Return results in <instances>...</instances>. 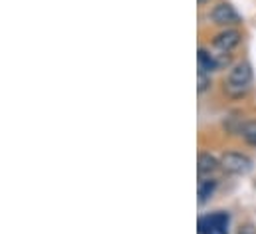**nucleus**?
Returning <instances> with one entry per match:
<instances>
[{"instance_id":"nucleus-1","label":"nucleus","mask_w":256,"mask_h":234,"mask_svg":"<svg viewBox=\"0 0 256 234\" xmlns=\"http://www.w3.org/2000/svg\"><path fill=\"white\" fill-rule=\"evenodd\" d=\"M220 167L230 175H244L250 171L252 161L242 153H224L220 157Z\"/></svg>"},{"instance_id":"nucleus-2","label":"nucleus","mask_w":256,"mask_h":234,"mask_svg":"<svg viewBox=\"0 0 256 234\" xmlns=\"http://www.w3.org/2000/svg\"><path fill=\"white\" fill-rule=\"evenodd\" d=\"M252 80V70L246 62L242 64H236L232 70H230V76H228V86L226 88H238V90H246V86L250 84Z\"/></svg>"},{"instance_id":"nucleus-3","label":"nucleus","mask_w":256,"mask_h":234,"mask_svg":"<svg viewBox=\"0 0 256 234\" xmlns=\"http://www.w3.org/2000/svg\"><path fill=\"white\" fill-rule=\"evenodd\" d=\"M240 32L238 30H234V28H226V30H222V32H218L216 34V38H214V46L218 48V50H222V52H230L232 48H236L238 44H240Z\"/></svg>"},{"instance_id":"nucleus-4","label":"nucleus","mask_w":256,"mask_h":234,"mask_svg":"<svg viewBox=\"0 0 256 234\" xmlns=\"http://www.w3.org/2000/svg\"><path fill=\"white\" fill-rule=\"evenodd\" d=\"M210 16H212L214 24H238V20H240L236 10L226 2H220L218 6H214Z\"/></svg>"},{"instance_id":"nucleus-5","label":"nucleus","mask_w":256,"mask_h":234,"mask_svg":"<svg viewBox=\"0 0 256 234\" xmlns=\"http://www.w3.org/2000/svg\"><path fill=\"white\" fill-rule=\"evenodd\" d=\"M220 167V161L214 159L210 153H200L198 155V163H196V169H198V175H212L216 169Z\"/></svg>"},{"instance_id":"nucleus-6","label":"nucleus","mask_w":256,"mask_h":234,"mask_svg":"<svg viewBox=\"0 0 256 234\" xmlns=\"http://www.w3.org/2000/svg\"><path fill=\"white\" fill-rule=\"evenodd\" d=\"M210 218V234H228V214L216 212Z\"/></svg>"},{"instance_id":"nucleus-7","label":"nucleus","mask_w":256,"mask_h":234,"mask_svg":"<svg viewBox=\"0 0 256 234\" xmlns=\"http://www.w3.org/2000/svg\"><path fill=\"white\" fill-rule=\"evenodd\" d=\"M196 60H198V72L210 74V72L218 70V68H216V60H214V56H210V54H208L204 48H200V50H198Z\"/></svg>"},{"instance_id":"nucleus-8","label":"nucleus","mask_w":256,"mask_h":234,"mask_svg":"<svg viewBox=\"0 0 256 234\" xmlns=\"http://www.w3.org/2000/svg\"><path fill=\"white\" fill-rule=\"evenodd\" d=\"M216 190V180L208 178V180H200L198 184V202H204L212 196V192Z\"/></svg>"},{"instance_id":"nucleus-9","label":"nucleus","mask_w":256,"mask_h":234,"mask_svg":"<svg viewBox=\"0 0 256 234\" xmlns=\"http://www.w3.org/2000/svg\"><path fill=\"white\" fill-rule=\"evenodd\" d=\"M240 133H242V137L248 145L256 147V121H246L240 129Z\"/></svg>"},{"instance_id":"nucleus-10","label":"nucleus","mask_w":256,"mask_h":234,"mask_svg":"<svg viewBox=\"0 0 256 234\" xmlns=\"http://www.w3.org/2000/svg\"><path fill=\"white\" fill-rule=\"evenodd\" d=\"M208 86H210V74H204V72H198V94H202V92H206L208 90Z\"/></svg>"},{"instance_id":"nucleus-11","label":"nucleus","mask_w":256,"mask_h":234,"mask_svg":"<svg viewBox=\"0 0 256 234\" xmlns=\"http://www.w3.org/2000/svg\"><path fill=\"white\" fill-rule=\"evenodd\" d=\"M214 60H216V68H226V66L230 64V56H228V52H222V54L214 56Z\"/></svg>"},{"instance_id":"nucleus-12","label":"nucleus","mask_w":256,"mask_h":234,"mask_svg":"<svg viewBox=\"0 0 256 234\" xmlns=\"http://www.w3.org/2000/svg\"><path fill=\"white\" fill-rule=\"evenodd\" d=\"M238 234H256V230H254V226L246 224V226H242V228L238 230Z\"/></svg>"},{"instance_id":"nucleus-13","label":"nucleus","mask_w":256,"mask_h":234,"mask_svg":"<svg viewBox=\"0 0 256 234\" xmlns=\"http://www.w3.org/2000/svg\"><path fill=\"white\" fill-rule=\"evenodd\" d=\"M206 2H210V0H198V4H206Z\"/></svg>"}]
</instances>
